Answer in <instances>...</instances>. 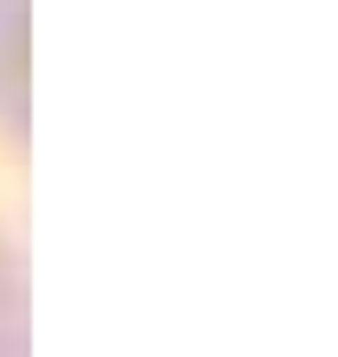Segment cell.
Returning a JSON list of instances; mask_svg holds the SVG:
<instances>
[{"label": "cell", "mask_w": 338, "mask_h": 357, "mask_svg": "<svg viewBox=\"0 0 338 357\" xmlns=\"http://www.w3.org/2000/svg\"><path fill=\"white\" fill-rule=\"evenodd\" d=\"M20 121V0H0V128Z\"/></svg>", "instance_id": "obj_1"}, {"label": "cell", "mask_w": 338, "mask_h": 357, "mask_svg": "<svg viewBox=\"0 0 338 357\" xmlns=\"http://www.w3.org/2000/svg\"><path fill=\"white\" fill-rule=\"evenodd\" d=\"M0 357H26V300H20V268L7 243H0Z\"/></svg>", "instance_id": "obj_2"}]
</instances>
